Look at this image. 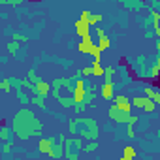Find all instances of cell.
I'll use <instances>...</instances> for the list:
<instances>
[{
    "mask_svg": "<svg viewBox=\"0 0 160 160\" xmlns=\"http://www.w3.org/2000/svg\"><path fill=\"white\" fill-rule=\"evenodd\" d=\"M158 66H160V57L154 58V64L149 68V77L154 79V87H156V77H158Z\"/></svg>",
    "mask_w": 160,
    "mask_h": 160,
    "instance_id": "16",
    "label": "cell"
},
{
    "mask_svg": "<svg viewBox=\"0 0 160 160\" xmlns=\"http://www.w3.org/2000/svg\"><path fill=\"white\" fill-rule=\"evenodd\" d=\"M77 160H81V158H77Z\"/></svg>",
    "mask_w": 160,
    "mask_h": 160,
    "instance_id": "45",
    "label": "cell"
},
{
    "mask_svg": "<svg viewBox=\"0 0 160 160\" xmlns=\"http://www.w3.org/2000/svg\"><path fill=\"white\" fill-rule=\"evenodd\" d=\"M113 100H115V104H128V102H130V98H128L126 94H115Z\"/></svg>",
    "mask_w": 160,
    "mask_h": 160,
    "instance_id": "30",
    "label": "cell"
},
{
    "mask_svg": "<svg viewBox=\"0 0 160 160\" xmlns=\"http://www.w3.org/2000/svg\"><path fill=\"white\" fill-rule=\"evenodd\" d=\"M136 66H138V70H139V73L141 75H149V66H147V62H145V57L143 55H139L138 58H136Z\"/></svg>",
    "mask_w": 160,
    "mask_h": 160,
    "instance_id": "13",
    "label": "cell"
},
{
    "mask_svg": "<svg viewBox=\"0 0 160 160\" xmlns=\"http://www.w3.org/2000/svg\"><path fill=\"white\" fill-rule=\"evenodd\" d=\"M73 28H75V34L79 36V38H87V36H91V27L85 23V21H81V19H77L75 23H73Z\"/></svg>",
    "mask_w": 160,
    "mask_h": 160,
    "instance_id": "8",
    "label": "cell"
},
{
    "mask_svg": "<svg viewBox=\"0 0 160 160\" xmlns=\"http://www.w3.org/2000/svg\"><path fill=\"white\" fill-rule=\"evenodd\" d=\"M132 108L143 109V111H147V113H154V111H156V106H154L149 98H145V96H134V98H132Z\"/></svg>",
    "mask_w": 160,
    "mask_h": 160,
    "instance_id": "5",
    "label": "cell"
},
{
    "mask_svg": "<svg viewBox=\"0 0 160 160\" xmlns=\"http://www.w3.org/2000/svg\"><path fill=\"white\" fill-rule=\"evenodd\" d=\"M30 104L38 106L40 109H45V98H42V96H32L30 98Z\"/></svg>",
    "mask_w": 160,
    "mask_h": 160,
    "instance_id": "26",
    "label": "cell"
},
{
    "mask_svg": "<svg viewBox=\"0 0 160 160\" xmlns=\"http://www.w3.org/2000/svg\"><path fill=\"white\" fill-rule=\"evenodd\" d=\"M51 94V83L43 81V79H40V81L34 85V96H42V98H47Z\"/></svg>",
    "mask_w": 160,
    "mask_h": 160,
    "instance_id": "7",
    "label": "cell"
},
{
    "mask_svg": "<svg viewBox=\"0 0 160 160\" xmlns=\"http://www.w3.org/2000/svg\"><path fill=\"white\" fill-rule=\"evenodd\" d=\"M79 75H92V72H91V66H85V68H81V70H79Z\"/></svg>",
    "mask_w": 160,
    "mask_h": 160,
    "instance_id": "39",
    "label": "cell"
},
{
    "mask_svg": "<svg viewBox=\"0 0 160 160\" xmlns=\"http://www.w3.org/2000/svg\"><path fill=\"white\" fill-rule=\"evenodd\" d=\"M73 111L77 113V117H81V113L85 111V106L83 104H77V106H73Z\"/></svg>",
    "mask_w": 160,
    "mask_h": 160,
    "instance_id": "37",
    "label": "cell"
},
{
    "mask_svg": "<svg viewBox=\"0 0 160 160\" xmlns=\"http://www.w3.org/2000/svg\"><path fill=\"white\" fill-rule=\"evenodd\" d=\"M96 149H98V141H89V143L83 147L85 152H92V151H96Z\"/></svg>",
    "mask_w": 160,
    "mask_h": 160,
    "instance_id": "32",
    "label": "cell"
},
{
    "mask_svg": "<svg viewBox=\"0 0 160 160\" xmlns=\"http://www.w3.org/2000/svg\"><path fill=\"white\" fill-rule=\"evenodd\" d=\"M122 156H124V158H130V160H136V158H138V151H136L132 145H126V147L122 149Z\"/></svg>",
    "mask_w": 160,
    "mask_h": 160,
    "instance_id": "18",
    "label": "cell"
},
{
    "mask_svg": "<svg viewBox=\"0 0 160 160\" xmlns=\"http://www.w3.org/2000/svg\"><path fill=\"white\" fill-rule=\"evenodd\" d=\"M42 130L43 122L38 121L34 111L28 108H21L12 119V134L21 141H28L32 136H42Z\"/></svg>",
    "mask_w": 160,
    "mask_h": 160,
    "instance_id": "1",
    "label": "cell"
},
{
    "mask_svg": "<svg viewBox=\"0 0 160 160\" xmlns=\"http://www.w3.org/2000/svg\"><path fill=\"white\" fill-rule=\"evenodd\" d=\"M6 62H8V58H6V57H0V64H6Z\"/></svg>",
    "mask_w": 160,
    "mask_h": 160,
    "instance_id": "41",
    "label": "cell"
},
{
    "mask_svg": "<svg viewBox=\"0 0 160 160\" xmlns=\"http://www.w3.org/2000/svg\"><path fill=\"white\" fill-rule=\"evenodd\" d=\"M77 51L83 53V55H92V57H94V62H100L102 53L96 49V45H94V42H92V36H87V38H83L81 42H79V43H77Z\"/></svg>",
    "mask_w": 160,
    "mask_h": 160,
    "instance_id": "4",
    "label": "cell"
},
{
    "mask_svg": "<svg viewBox=\"0 0 160 160\" xmlns=\"http://www.w3.org/2000/svg\"><path fill=\"white\" fill-rule=\"evenodd\" d=\"M83 147H85V145H83V139H81V138H77V136L72 138V149H75V151H83Z\"/></svg>",
    "mask_w": 160,
    "mask_h": 160,
    "instance_id": "24",
    "label": "cell"
},
{
    "mask_svg": "<svg viewBox=\"0 0 160 160\" xmlns=\"http://www.w3.org/2000/svg\"><path fill=\"white\" fill-rule=\"evenodd\" d=\"M12 38H13V42H17V43H27V42H28V38H27L25 34H19V32H13Z\"/></svg>",
    "mask_w": 160,
    "mask_h": 160,
    "instance_id": "28",
    "label": "cell"
},
{
    "mask_svg": "<svg viewBox=\"0 0 160 160\" xmlns=\"http://www.w3.org/2000/svg\"><path fill=\"white\" fill-rule=\"evenodd\" d=\"M2 152H6V154H12V152H13V143H12V141L4 143V147H2Z\"/></svg>",
    "mask_w": 160,
    "mask_h": 160,
    "instance_id": "34",
    "label": "cell"
},
{
    "mask_svg": "<svg viewBox=\"0 0 160 160\" xmlns=\"http://www.w3.org/2000/svg\"><path fill=\"white\" fill-rule=\"evenodd\" d=\"M96 45V49L100 51V53H104V51H108L109 47H111V40L106 36V38H102V40H98V43H94Z\"/></svg>",
    "mask_w": 160,
    "mask_h": 160,
    "instance_id": "17",
    "label": "cell"
},
{
    "mask_svg": "<svg viewBox=\"0 0 160 160\" xmlns=\"http://www.w3.org/2000/svg\"><path fill=\"white\" fill-rule=\"evenodd\" d=\"M0 87H2V92H12L13 91L12 85H10V81H8V77L6 79H0Z\"/></svg>",
    "mask_w": 160,
    "mask_h": 160,
    "instance_id": "29",
    "label": "cell"
},
{
    "mask_svg": "<svg viewBox=\"0 0 160 160\" xmlns=\"http://www.w3.org/2000/svg\"><path fill=\"white\" fill-rule=\"evenodd\" d=\"M0 94H2V87H0Z\"/></svg>",
    "mask_w": 160,
    "mask_h": 160,
    "instance_id": "44",
    "label": "cell"
},
{
    "mask_svg": "<svg viewBox=\"0 0 160 160\" xmlns=\"http://www.w3.org/2000/svg\"><path fill=\"white\" fill-rule=\"evenodd\" d=\"M119 160H130V158H124V156H121V158H119Z\"/></svg>",
    "mask_w": 160,
    "mask_h": 160,
    "instance_id": "43",
    "label": "cell"
},
{
    "mask_svg": "<svg viewBox=\"0 0 160 160\" xmlns=\"http://www.w3.org/2000/svg\"><path fill=\"white\" fill-rule=\"evenodd\" d=\"M91 15H92V12H91V10H83V12H81V17H79V19H81V21H85V23H87Z\"/></svg>",
    "mask_w": 160,
    "mask_h": 160,
    "instance_id": "36",
    "label": "cell"
},
{
    "mask_svg": "<svg viewBox=\"0 0 160 160\" xmlns=\"http://www.w3.org/2000/svg\"><path fill=\"white\" fill-rule=\"evenodd\" d=\"M113 73H115L113 66H106L104 68V81L106 83H113Z\"/></svg>",
    "mask_w": 160,
    "mask_h": 160,
    "instance_id": "20",
    "label": "cell"
},
{
    "mask_svg": "<svg viewBox=\"0 0 160 160\" xmlns=\"http://www.w3.org/2000/svg\"><path fill=\"white\" fill-rule=\"evenodd\" d=\"M73 121L77 124H81L77 130V138H81L85 141H98L100 128H98V122L92 117H75Z\"/></svg>",
    "mask_w": 160,
    "mask_h": 160,
    "instance_id": "2",
    "label": "cell"
},
{
    "mask_svg": "<svg viewBox=\"0 0 160 160\" xmlns=\"http://www.w3.org/2000/svg\"><path fill=\"white\" fill-rule=\"evenodd\" d=\"M91 72H92V75L100 77V75H104V66H102L100 62H94V60H92V64H91Z\"/></svg>",
    "mask_w": 160,
    "mask_h": 160,
    "instance_id": "21",
    "label": "cell"
},
{
    "mask_svg": "<svg viewBox=\"0 0 160 160\" xmlns=\"http://www.w3.org/2000/svg\"><path fill=\"white\" fill-rule=\"evenodd\" d=\"M0 141H4V143L12 141V143H13V134L10 132V128H8L6 124H2V126H0Z\"/></svg>",
    "mask_w": 160,
    "mask_h": 160,
    "instance_id": "14",
    "label": "cell"
},
{
    "mask_svg": "<svg viewBox=\"0 0 160 160\" xmlns=\"http://www.w3.org/2000/svg\"><path fill=\"white\" fill-rule=\"evenodd\" d=\"M122 6L128 10H141L145 8V2H136V0H122Z\"/></svg>",
    "mask_w": 160,
    "mask_h": 160,
    "instance_id": "15",
    "label": "cell"
},
{
    "mask_svg": "<svg viewBox=\"0 0 160 160\" xmlns=\"http://www.w3.org/2000/svg\"><path fill=\"white\" fill-rule=\"evenodd\" d=\"M55 143H57V138H55V136H53V138H43V139H40V143H38V151H40L42 154H47Z\"/></svg>",
    "mask_w": 160,
    "mask_h": 160,
    "instance_id": "9",
    "label": "cell"
},
{
    "mask_svg": "<svg viewBox=\"0 0 160 160\" xmlns=\"http://www.w3.org/2000/svg\"><path fill=\"white\" fill-rule=\"evenodd\" d=\"M47 156H49V158H53V160H58V158H62V156H64V145L57 141V143L51 147V151L47 152Z\"/></svg>",
    "mask_w": 160,
    "mask_h": 160,
    "instance_id": "12",
    "label": "cell"
},
{
    "mask_svg": "<svg viewBox=\"0 0 160 160\" xmlns=\"http://www.w3.org/2000/svg\"><path fill=\"white\" fill-rule=\"evenodd\" d=\"M27 79H28V81H30L32 85H36V83L40 81V77L36 75V68H30V70H28V73H27Z\"/></svg>",
    "mask_w": 160,
    "mask_h": 160,
    "instance_id": "25",
    "label": "cell"
},
{
    "mask_svg": "<svg viewBox=\"0 0 160 160\" xmlns=\"http://www.w3.org/2000/svg\"><path fill=\"white\" fill-rule=\"evenodd\" d=\"M100 96L104 100H113V96H115V83H104L100 87Z\"/></svg>",
    "mask_w": 160,
    "mask_h": 160,
    "instance_id": "10",
    "label": "cell"
},
{
    "mask_svg": "<svg viewBox=\"0 0 160 160\" xmlns=\"http://www.w3.org/2000/svg\"><path fill=\"white\" fill-rule=\"evenodd\" d=\"M0 45H2V43H0Z\"/></svg>",
    "mask_w": 160,
    "mask_h": 160,
    "instance_id": "46",
    "label": "cell"
},
{
    "mask_svg": "<svg viewBox=\"0 0 160 160\" xmlns=\"http://www.w3.org/2000/svg\"><path fill=\"white\" fill-rule=\"evenodd\" d=\"M102 19H104V15H100V13H92V15L89 17V21H87V25H89V27H94V28H96V27H98V25L102 23Z\"/></svg>",
    "mask_w": 160,
    "mask_h": 160,
    "instance_id": "19",
    "label": "cell"
},
{
    "mask_svg": "<svg viewBox=\"0 0 160 160\" xmlns=\"http://www.w3.org/2000/svg\"><path fill=\"white\" fill-rule=\"evenodd\" d=\"M21 89H27V91H30V92H34V85L28 81V79L27 77H23L21 79Z\"/></svg>",
    "mask_w": 160,
    "mask_h": 160,
    "instance_id": "31",
    "label": "cell"
},
{
    "mask_svg": "<svg viewBox=\"0 0 160 160\" xmlns=\"http://www.w3.org/2000/svg\"><path fill=\"white\" fill-rule=\"evenodd\" d=\"M15 94H17V100L23 104V106H27V104H30V98L27 96V92H23V89H19V91H15Z\"/></svg>",
    "mask_w": 160,
    "mask_h": 160,
    "instance_id": "23",
    "label": "cell"
},
{
    "mask_svg": "<svg viewBox=\"0 0 160 160\" xmlns=\"http://www.w3.org/2000/svg\"><path fill=\"white\" fill-rule=\"evenodd\" d=\"M94 36H96V40H102V38H106V30L100 28V27H96L94 28Z\"/></svg>",
    "mask_w": 160,
    "mask_h": 160,
    "instance_id": "33",
    "label": "cell"
},
{
    "mask_svg": "<svg viewBox=\"0 0 160 160\" xmlns=\"http://www.w3.org/2000/svg\"><path fill=\"white\" fill-rule=\"evenodd\" d=\"M149 6L152 8V12H158V10H160V2H158V0H151Z\"/></svg>",
    "mask_w": 160,
    "mask_h": 160,
    "instance_id": "40",
    "label": "cell"
},
{
    "mask_svg": "<svg viewBox=\"0 0 160 160\" xmlns=\"http://www.w3.org/2000/svg\"><path fill=\"white\" fill-rule=\"evenodd\" d=\"M143 91H145V98H149V100H151L154 106H158V104H160V92H158L154 87H149V85H145V89H143Z\"/></svg>",
    "mask_w": 160,
    "mask_h": 160,
    "instance_id": "11",
    "label": "cell"
},
{
    "mask_svg": "<svg viewBox=\"0 0 160 160\" xmlns=\"http://www.w3.org/2000/svg\"><path fill=\"white\" fill-rule=\"evenodd\" d=\"M2 6H6V0H0V8H2Z\"/></svg>",
    "mask_w": 160,
    "mask_h": 160,
    "instance_id": "42",
    "label": "cell"
},
{
    "mask_svg": "<svg viewBox=\"0 0 160 160\" xmlns=\"http://www.w3.org/2000/svg\"><path fill=\"white\" fill-rule=\"evenodd\" d=\"M64 158H68V160H77V158H79V154H77V152H73V151H64Z\"/></svg>",
    "mask_w": 160,
    "mask_h": 160,
    "instance_id": "35",
    "label": "cell"
},
{
    "mask_svg": "<svg viewBox=\"0 0 160 160\" xmlns=\"http://www.w3.org/2000/svg\"><path fill=\"white\" fill-rule=\"evenodd\" d=\"M108 115H109V119H111L113 122H119V124H130V126H136V124L139 122V117H138V115L122 113V111H119L115 106H111V108H109Z\"/></svg>",
    "mask_w": 160,
    "mask_h": 160,
    "instance_id": "3",
    "label": "cell"
},
{
    "mask_svg": "<svg viewBox=\"0 0 160 160\" xmlns=\"http://www.w3.org/2000/svg\"><path fill=\"white\" fill-rule=\"evenodd\" d=\"M68 130H70V136H77V130H79V124L73 121V119H70V122H68Z\"/></svg>",
    "mask_w": 160,
    "mask_h": 160,
    "instance_id": "27",
    "label": "cell"
},
{
    "mask_svg": "<svg viewBox=\"0 0 160 160\" xmlns=\"http://www.w3.org/2000/svg\"><path fill=\"white\" fill-rule=\"evenodd\" d=\"M6 49H8V53H10V55H17V53H19V49H21V43H17V42H13V40H12V42L6 45Z\"/></svg>",
    "mask_w": 160,
    "mask_h": 160,
    "instance_id": "22",
    "label": "cell"
},
{
    "mask_svg": "<svg viewBox=\"0 0 160 160\" xmlns=\"http://www.w3.org/2000/svg\"><path fill=\"white\" fill-rule=\"evenodd\" d=\"M126 136H128L130 139H134V138H136V132H134V126H130V124H126Z\"/></svg>",
    "mask_w": 160,
    "mask_h": 160,
    "instance_id": "38",
    "label": "cell"
},
{
    "mask_svg": "<svg viewBox=\"0 0 160 160\" xmlns=\"http://www.w3.org/2000/svg\"><path fill=\"white\" fill-rule=\"evenodd\" d=\"M96 98V87L85 81V94H83V106L85 108H92V102Z\"/></svg>",
    "mask_w": 160,
    "mask_h": 160,
    "instance_id": "6",
    "label": "cell"
}]
</instances>
